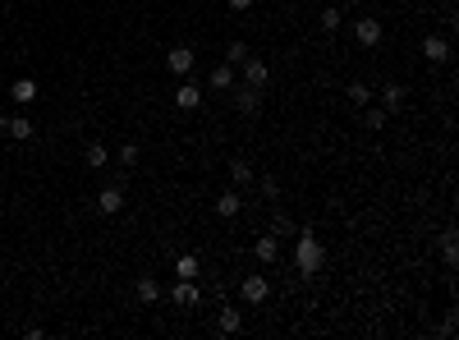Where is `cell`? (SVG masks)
I'll return each mask as SVG.
<instances>
[{
  "mask_svg": "<svg viewBox=\"0 0 459 340\" xmlns=\"http://www.w3.org/2000/svg\"><path fill=\"white\" fill-rule=\"evenodd\" d=\"M170 299H175L179 308H193V304H198V285H193V280H175Z\"/></svg>",
  "mask_w": 459,
  "mask_h": 340,
  "instance_id": "obj_15",
  "label": "cell"
},
{
  "mask_svg": "<svg viewBox=\"0 0 459 340\" xmlns=\"http://www.w3.org/2000/svg\"><path fill=\"white\" fill-rule=\"evenodd\" d=\"M106 161H111V152H106L101 143H92V148H87V166H92V170H101Z\"/></svg>",
  "mask_w": 459,
  "mask_h": 340,
  "instance_id": "obj_25",
  "label": "cell"
},
{
  "mask_svg": "<svg viewBox=\"0 0 459 340\" xmlns=\"http://www.w3.org/2000/svg\"><path fill=\"white\" fill-rule=\"evenodd\" d=\"M423 55H427L432 65L450 60V42H446V37H423Z\"/></svg>",
  "mask_w": 459,
  "mask_h": 340,
  "instance_id": "obj_10",
  "label": "cell"
},
{
  "mask_svg": "<svg viewBox=\"0 0 459 340\" xmlns=\"http://www.w3.org/2000/svg\"><path fill=\"white\" fill-rule=\"evenodd\" d=\"M354 33H358V46H377L382 42V23H377V18H358Z\"/></svg>",
  "mask_w": 459,
  "mask_h": 340,
  "instance_id": "obj_14",
  "label": "cell"
},
{
  "mask_svg": "<svg viewBox=\"0 0 459 340\" xmlns=\"http://www.w3.org/2000/svg\"><path fill=\"white\" fill-rule=\"evenodd\" d=\"M243 327V313L239 308H221V336H234Z\"/></svg>",
  "mask_w": 459,
  "mask_h": 340,
  "instance_id": "obj_17",
  "label": "cell"
},
{
  "mask_svg": "<svg viewBox=\"0 0 459 340\" xmlns=\"http://www.w3.org/2000/svg\"><path fill=\"white\" fill-rule=\"evenodd\" d=\"M345 5H363V0H345Z\"/></svg>",
  "mask_w": 459,
  "mask_h": 340,
  "instance_id": "obj_30",
  "label": "cell"
},
{
  "mask_svg": "<svg viewBox=\"0 0 459 340\" xmlns=\"http://www.w3.org/2000/svg\"><path fill=\"white\" fill-rule=\"evenodd\" d=\"M175 276H179V280H198L202 276V262L193 253H179V258H175Z\"/></svg>",
  "mask_w": 459,
  "mask_h": 340,
  "instance_id": "obj_13",
  "label": "cell"
},
{
  "mask_svg": "<svg viewBox=\"0 0 459 340\" xmlns=\"http://www.w3.org/2000/svg\"><path fill=\"white\" fill-rule=\"evenodd\" d=\"M239 70H243V83H248V87H267V79H271L267 60H258V55H248V60H243Z\"/></svg>",
  "mask_w": 459,
  "mask_h": 340,
  "instance_id": "obj_6",
  "label": "cell"
},
{
  "mask_svg": "<svg viewBox=\"0 0 459 340\" xmlns=\"http://www.w3.org/2000/svg\"><path fill=\"white\" fill-rule=\"evenodd\" d=\"M253 253H258V262H267V267H271V262L280 258V235H262L258 244H253Z\"/></svg>",
  "mask_w": 459,
  "mask_h": 340,
  "instance_id": "obj_9",
  "label": "cell"
},
{
  "mask_svg": "<svg viewBox=\"0 0 459 340\" xmlns=\"http://www.w3.org/2000/svg\"><path fill=\"white\" fill-rule=\"evenodd\" d=\"M382 106H386V111H399V106H404V87H399V83H386L382 87Z\"/></svg>",
  "mask_w": 459,
  "mask_h": 340,
  "instance_id": "obj_18",
  "label": "cell"
},
{
  "mask_svg": "<svg viewBox=\"0 0 459 340\" xmlns=\"http://www.w3.org/2000/svg\"><path fill=\"white\" fill-rule=\"evenodd\" d=\"M441 258H446V267H455V262H459V244H455V230H446V235H441Z\"/></svg>",
  "mask_w": 459,
  "mask_h": 340,
  "instance_id": "obj_22",
  "label": "cell"
},
{
  "mask_svg": "<svg viewBox=\"0 0 459 340\" xmlns=\"http://www.w3.org/2000/svg\"><path fill=\"white\" fill-rule=\"evenodd\" d=\"M120 166H124V170L138 166V148H133V143H124V148H120Z\"/></svg>",
  "mask_w": 459,
  "mask_h": 340,
  "instance_id": "obj_27",
  "label": "cell"
},
{
  "mask_svg": "<svg viewBox=\"0 0 459 340\" xmlns=\"http://www.w3.org/2000/svg\"><path fill=\"white\" fill-rule=\"evenodd\" d=\"M226 5L234 9V14H243V9H253V0H226Z\"/></svg>",
  "mask_w": 459,
  "mask_h": 340,
  "instance_id": "obj_29",
  "label": "cell"
},
{
  "mask_svg": "<svg viewBox=\"0 0 459 340\" xmlns=\"http://www.w3.org/2000/svg\"><path fill=\"white\" fill-rule=\"evenodd\" d=\"M271 235H294V221H289V216H276V226H271Z\"/></svg>",
  "mask_w": 459,
  "mask_h": 340,
  "instance_id": "obj_28",
  "label": "cell"
},
{
  "mask_svg": "<svg viewBox=\"0 0 459 340\" xmlns=\"http://www.w3.org/2000/svg\"><path fill=\"white\" fill-rule=\"evenodd\" d=\"M321 239L312 235V230H294V267H299V276H317L321 271Z\"/></svg>",
  "mask_w": 459,
  "mask_h": 340,
  "instance_id": "obj_1",
  "label": "cell"
},
{
  "mask_svg": "<svg viewBox=\"0 0 459 340\" xmlns=\"http://www.w3.org/2000/svg\"><path fill=\"white\" fill-rule=\"evenodd\" d=\"M239 295L248 299V304H267V295H271L267 276H258V271H248V276H243V285H239Z\"/></svg>",
  "mask_w": 459,
  "mask_h": 340,
  "instance_id": "obj_3",
  "label": "cell"
},
{
  "mask_svg": "<svg viewBox=\"0 0 459 340\" xmlns=\"http://www.w3.org/2000/svg\"><path fill=\"white\" fill-rule=\"evenodd\" d=\"M175 106H179V111H198V106H202V87L193 79H184L179 87H175Z\"/></svg>",
  "mask_w": 459,
  "mask_h": 340,
  "instance_id": "obj_4",
  "label": "cell"
},
{
  "mask_svg": "<svg viewBox=\"0 0 459 340\" xmlns=\"http://www.w3.org/2000/svg\"><path fill=\"white\" fill-rule=\"evenodd\" d=\"M96 212H101V216H115V212H124V189H120V184H111V189L96 193Z\"/></svg>",
  "mask_w": 459,
  "mask_h": 340,
  "instance_id": "obj_5",
  "label": "cell"
},
{
  "mask_svg": "<svg viewBox=\"0 0 459 340\" xmlns=\"http://www.w3.org/2000/svg\"><path fill=\"white\" fill-rule=\"evenodd\" d=\"M133 295H138V304H156V299H161V285H156V276H138Z\"/></svg>",
  "mask_w": 459,
  "mask_h": 340,
  "instance_id": "obj_16",
  "label": "cell"
},
{
  "mask_svg": "<svg viewBox=\"0 0 459 340\" xmlns=\"http://www.w3.org/2000/svg\"><path fill=\"white\" fill-rule=\"evenodd\" d=\"M243 60H248V42H230V46H226V65H234V70H239Z\"/></svg>",
  "mask_w": 459,
  "mask_h": 340,
  "instance_id": "obj_24",
  "label": "cell"
},
{
  "mask_svg": "<svg viewBox=\"0 0 459 340\" xmlns=\"http://www.w3.org/2000/svg\"><path fill=\"white\" fill-rule=\"evenodd\" d=\"M193 65H198V55H193V46H175V51H165V70L175 74V79H189Z\"/></svg>",
  "mask_w": 459,
  "mask_h": 340,
  "instance_id": "obj_2",
  "label": "cell"
},
{
  "mask_svg": "<svg viewBox=\"0 0 459 340\" xmlns=\"http://www.w3.org/2000/svg\"><path fill=\"white\" fill-rule=\"evenodd\" d=\"M33 129H37V124L28 120V115H9V120H5V133H9V138H18V143L33 138Z\"/></svg>",
  "mask_w": 459,
  "mask_h": 340,
  "instance_id": "obj_11",
  "label": "cell"
},
{
  "mask_svg": "<svg viewBox=\"0 0 459 340\" xmlns=\"http://www.w3.org/2000/svg\"><path fill=\"white\" fill-rule=\"evenodd\" d=\"M230 83H234V65H216V70H211V87H216V92H226Z\"/></svg>",
  "mask_w": 459,
  "mask_h": 340,
  "instance_id": "obj_20",
  "label": "cell"
},
{
  "mask_svg": "<svg viewBox=\"0 0 459 340\" xmlns=\"http://www.w3.org/2000/svg\"><path fill=\"white\" fill-rule=\"evenodd\" d=\"M340 23H345V9H340V5H326V9H321V33H336Z\"/></svg>",
  "mask_w": 459,
  "mask_h": 340,
  "instance_id": "obj_19",
  "label": "cell"
},
{
  "mask_svg": "<svg viewBox=\"0 0 459 340\" xmlns=\"http://www.w3.org/2000/svg\"><path fill=\"white\" fill-rule=\"evenodd\" d=\"M230 180H234V184H253V166H248L243 157H234V161H230Z\"/></svg>",
  "mask_w": 459,
  "mask_h": 340,
  "instance_id": "obj_21",
  "label": "cell"
},
{
  "mask_svg": "<svg viewBox=\"0 0 459 340\" xmlns=\"http://www.w3.org/2000/svg\"><path fill=\"white\" fill-rule=\"evenodd\" d=\"M234 106H239L243 115H258V106H262V87H248V83H243L239 97H234Z\"/></svg>",
  "mask_w": 459,
  "mask_h": 340,
  "instance_id": "obj_12",
  "label": "cell"
},
{
  "mask_svg": "<svg viewBox=\"0 0 459 340\" xmlns=\"http://www.w3.org/2000/svg\"><path fill=\"white\" fill-rule=\"evenodd\" d=\"M349 102H354V106H367V102H372V87H367V83H349Z\"/></svg>",
  "mask_w": 459,
  "mask_h": 340,
  "instance_id": "obj_26",
  "label": "cell"
},
{
  "mask_svg": "<svg viewBox=\"0 0 459 340\" xmlns=\"http://www.w3.org/2000/svg\"><path fill=\"white\" fill-rule=\"evenodd\" d=\"M239 207H243V198H239V189H226L216 198V216L221 221H230V216H239Z\"/></svg>",
  "mask_w": 459,
  "mask_h": 340,
  "instance_id": "obj_8",
  "label": "cell"
},
{
  "mask_svg": "<svg viewBox=\"0 0 459 340\" xmlns=\"http://www.w3.org/2000/svg\"><path fill=\"white\" fill-rule=\"evenodd\" d=\"M386 106H363V124H367V129H382V124H386Z\"/></svg>",
  "mask_w": 459,
  "mask_h": 340,
  "instance_id": "obj_23",
  "label": "cell"
},
{
  "mask_svg": "<svg viewBox=\"0 0 459 340\" xmlns=\"http://www.w3.org/2000/svg\"><path fill=\"white\" fill-rule=\"evenodd\" d=\"M37 92H42V87H37L33 79H14V83H9V97H14L18 106H33V102H37Z\"/></svg>",
  "mask_w": 459,
  "mask_h": 340,
  "instance_id": "obj_7",
  "label": "cell"
}]
</instances>
